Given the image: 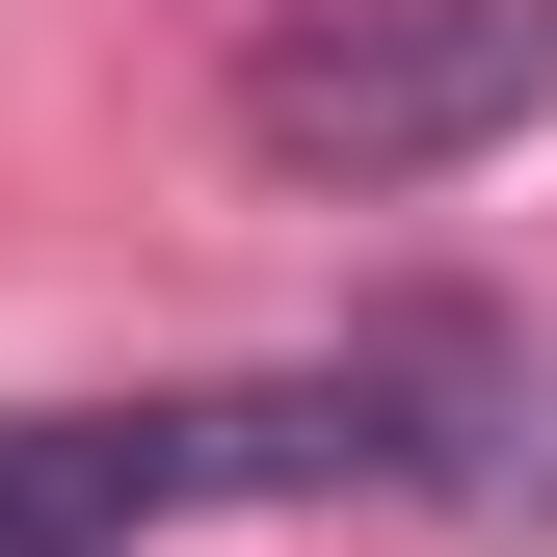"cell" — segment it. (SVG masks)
I'll return each mask as SVG.
<instances>
[{
	"mask_svg": "<svg viewBox=\"0 0 557 557\" xmlns=\"http://www.w3.org/2000/svg\"><path fill=\"white\" fill-rule=\"evenodd\" d=\"M425 372H239V398H0V557H133L186 505H319L425 478Z\"/></svg>",
	"mask_w": 557,
	"mask_h": 557,
	"instance_id": "obj_1",
	"label": "cell"
},
{
	"mask_svg": "<svg viewBox=\"0 0 557 557\" xmlns=\"http://www.w3.org/2000/svg\"><path fill=\"white\" fill-rule=\"evenodd\" d=\"M557 107V0H265L239 27V160L293 186H451Z\"/></svg>",
	"mask_w": 557,
	"mask_h": 557,
	"instance_id": "obj_2",
	"label": "cell"
}]
</instances>
